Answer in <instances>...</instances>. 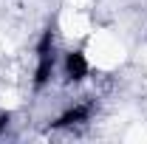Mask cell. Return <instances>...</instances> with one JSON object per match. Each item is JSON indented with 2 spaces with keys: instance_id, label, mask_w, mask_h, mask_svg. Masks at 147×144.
Returning a JSON list of instances; mask_svg holds the SVG:
<instances>
[{
  "instance_id": "obj_1",
  "label": "cell",
  "mask_w": 147,
  "mask_h": 144,
  "mask_svg": "<svg viewBox=\"0 0 147 144\" xmlns=\"http://www.w3.org/2000/svg\"><path fill=\"white\" fill-rule=\"evenodd\" d=\"M51 73H54V40L51 34H45L37 48V85H45Z\"/></svg>"
},
{
  "instance_id": "obj_2",
  "label": "cell",
  "mask_w": 147,
  "mask_h": 144,
  "mask_svg": "<svg viewBox=\"0 0 147 144\" xmlns=\"http://www.w3.org/2000/svg\"><path fill=\"white\" fill-rule=\"evenodd\" d=\"M65 76L74 79V82H82L85 76H88V59L85 54H79V51H71V54H65Z\"/></svg>"
},
{
  "instance_id": "obj_3",
  "label": "cell",
  "mask_w": 147,
  "mask_h": 144,
  "mask_svg": "<svg viewBox=\"0 0 147 144\" xmlns=\"http://www.w3.org/2000/svg\"><path fill=\"white\" fill-rule=\"evenodd\" d=\"M88 119H91V105H76V108H71L68 113H62L57 119V127H79Z\"/></svg>"
},
{
  "instance_id": "obj_4",
  "label": "cell",
  "mask_w": 147,
  "mask_h": 144,
  "mask_svg": "<svg viewBox=\"0 0 147 144\" xmlns=\"http://www.w3.org/2000/svg\"><path fill=\"white\" fill-rule=\"evenodd\" d=\"M6 124H9V113H0V133L6 130Z\"/></svg>"
}]
</instances>
